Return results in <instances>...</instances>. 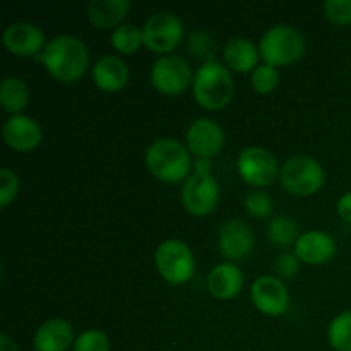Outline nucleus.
<instances>
[{"label": "nucleus", "mask_w": 351, "mask_h": 351, "mask_svg": "<svg viewBox=\"0 0 351 351\" xmlns=\"http://www.w3.org/2000/svg\"><path fill=\"white\" fill-rule=\"evenodd\" d=\"M41 62L57 81L75 82L88 69L89 51L84 41L71 34H62L45 45Z\"/></svg>", "instance_id": "1"}, {"label": "nucleus", "mask_w": 351, "mask_h": 351, "mask_svg": "<svg viewBox=\"0 0 351 351\" xmlns=\"http://www.w3.org/2000/svg\"><path fill=\"white\" fill-rule=\"evenodd\" d=\"M192 88L197 103L206 110L223 108L233 96L232 75L216 60H208L197 69Z\"/></svg>", "instance_id": "2"}, {"label": "nucleus", "mask_w": 351, "mask_h": 351, "mask_svg": "<svg viewBox=\"0 0 351 351\" xmlns=\"http://www.w3.org/2000/svg\"><path fill=\"white\" fill-rule=\"evenodd\" d=\"M147 170L163 182H180L191 171V154L178 141L158 139L146 151Z\"/></svg>", "instance_id": "3"}, {"label": "nucleus", "mask_w": 351, "mask_h": 351, "mask_svg": "<svg viewBox=\"0 0 351 351\" xmlns=\"http://www.w3.org/2000/svg\"><path fill=\"white\" fill-rule=\"evenodd\" d=\"M194 175L187 178L182 192L184 206L191 215L204 216L216 208L219 199V187L211 175L209 158H199L194 163Z\"/></svg>", "instance_id": "4"}, {"label": "nucleus", "mask_w": 351, "mask_h": 351, "mask_svg": "<svg viewBox=\"0 0 351 351\" xmlns=\"http://www.w3.org/2000/svg\"><path fill=\"white\" fill-rule=\"evenodd\" d=\"M261 57L267 65H288L305 53V40L295 27L280 24L264 33L259 47Z\"/></svg>", "instance_id": "5"}, {"label": "nucleus", "mask_w": 351, "mask_h": 351, "mask_svg": "<svg viewBox=\"0 0 351 351\" xmlns=\"http://www.w3.org/2000/svg\"><path fill=\"white\" fill-rule=\"evenodd\" d=\"M280 180L290 194L311 195L324 184V170L314 158L298 154L285 161Z\"/></svg>", "instance_id": "6"}, {"label": "nucleus", "mask_w": 351, "mask_h": 351, "mask_svg": "<svg viewBox=\"0 0 351 351\" xmlns=\"http://www.w3.org/2000/svg\"><path fill=\"white\" fill-rule=\"evenodd\" d=\"M156 267L170 285L187 283L194 274V256L182 240H167L156 250Z\"/></svg>", "instance_id": "7"}, {"label": "nucleus", "mask_w": 351, "mask_h": 351, "mask_svg": "<svg viewBox=\"0 0 351 351\" xmlns=\"http://www.w3.org/2000/svg\"><path fill=\"white\" fill-rule=\"evenodd\" d=\"M184 38V24L175 14L158 12L146 21L143 27V40L149 50L156 53H167Z\"/></svg>", "instance_id": "8"}, {"label": "nucleus", "mask_w": 351, "mask_h": 351, "mask_svg": "<svg viewBox=\"0 0 351 351\" xmlns=\"http://www.w3.org/2000/svg\"><path fill=\"white\" fill-rule=\"evenodd\" d=\"M191 65L178 55H165L151 69V82L165 95H180L191 82Z\"/></svg>", "instance_id": "9"}, {"label": "nucleus", "mask_w": 351, "mask_h": 351, "mask_svg": "<svg viewBox=\"0 0 351 351\" xmlns=\"http://www.w3.org/2000/svg\"><path fill=\"white\" fill-rule=\"evenodd\" d=\"M239 171L247 184L254 187H266L276 178L278 161L266 147H245L239 156Z\"/></svg>", "instance_id": "10"}, {"label": "nucleus", "mask_w": 351, "mask_h": 351, "mask_svg": "<svg viewBox=\"0 0 351 351\" xmlns=\"http://www.w3.org/2000/svg\"><path fill=\"white\" fill-rule=\"evenodd\" d=\"M254 305L257 311L266 315H281L287 312L290 305V295L283 281L274 276H263L254 281L252 290H250Z\"/></svg>", "instance_id": "11"}, {"label": "nucleus", "mask_w": 351, "mask_h": 351, "mask_svg": "<svg viewBox=\"0 0 351 351\" xmlns=\"http://www.w3.org/2000/svg\"><path fill=\"white\" fill-rule=\"evenodd\" d=\"M189 149L199 158H213L221 151L225 134L218 122L211 119H199L189 127Z\"/></svg>", "instance_id": "12"}, {"label": "nucleus", "mask_w": 351, "mask_h": 351, "mask_svg": "<svg viewBox=\"0 0 351 351\" xmlns=\"http://www.w3.org/2000/svg\"><path fill=\"white\" fill-rule=\"evenodd\" d=\"M2 137L9 147L19 153L33 151L41 143V127L36 120L26 115H12L5 120L2 129Z\"/></svg>", "instance_id": "13"}, {"label": "nucleus", "mask_w": 351, "mask_h": 351, "mask_svg": "<svg viewBox=\"0 0 351 351\" xmlns=\"http://www.w3.org/2000/svg\"><path fill=\"white\" fill-rule=\"evenodd\" d=\"M2 43L10 53L17 57H27L41 50L45 45V34L36 24L16 23L10 24L2 34Z\"/></svg>", "instance_id": "14"}, {"label": "nucleus", "mask_w": 351, "mask_h": 351, "mask_svg": "<svg viewBox=\"0 0 351 351\" xmlns=\"http://www.w3.org/2000/svg\"><path fill=\"white\" fill-rule=\"evenodd\" d=\"M219 250L226 259H243L252 252V230L240 219H230L219 230Z\"/></svg>", "instance_id": "15"}, {"label": "nucleus", "mask_w": 351, "mask_h": 351, "mask_svg": "<svg viewBox=\"0 0 351 351\" xmlns=\"http://www.w3.org/2000/svg\"><path fill=\"white\" fill-rule=\"evenodd\" d=\"M336 242L326 232H307L295 243V256L305 264H326L335 257Z\"/></svg>", "instance_id": "16"}, {"label": "nucleus", "mask_w": 351, "mask_h": 351, "mask_svg": "<svg viewBox=\"0 0 351 351\" xmlns=\"http://www.w3.org/2000/svg\"><path fill=\"white\" fill-rule=\"evenodd\" d=\"M72 341V326L64 319H50L34 335V351H67Z\"/></svg>", "instance_id": "17"}, {"label": "nucleus", "mask_w": 351, "mask_h": 351, "mask_svg": "<svg viewBox=\"0 0 351 351\" xmlns=\"http://www.w3.org/2000/svg\"><path fill=\"white\" fill-rule=\"evenodd\" d=\"M242 287L243 274L235 264L223 263L209 273L208 288L211 295H215L219 300H230V298L237 297Z\"/></svg>", "instance_id": "18"}, {"label": "nucleus", "mask_w": 351, "mask_h": 351, "mask_svg": "<svg viewBox=\"0 0 351 351\" xmlns=\"http://www.w3.org/2000/svg\"><path fill=\"white\" fill-rule=\"evenodd\" d=\"M93 79L99 89L119 91L127 84L129 69H127L125 62L120 60L119 57L106 55V57L99 58L93 67Z\"/></svg>", "instance_id": "19"}, {"label": "nucleus", "mask_w": 351, "mask_h": 351, "mask_svg": "<svg viewBox=\"0 0 351 351\" xmlns=\"http://www.w3.org/2000/svg\"><path fill=\"white\" fill-rule=\"evenodd\" d=\"M130 0H91L88 5V17L98 29H110L120 26V21L130 9Z\"/></svg>", "instance_id": "20"}, {"label": "nucleus", "mask_w": 351, "mask_h": 351, "mask_svg": "<svg viewBox=\"0 0 351 351\" xmlns=\"http://www.w3.org/2000/svg\"><path fill=\"white\" fill-rule=\"evenodd\" d=\"M223 55L230 69L237 72H249L257 67L261 53L249 38H233L226 43Z\"/></svg>", "instance_id": "21"}, {"label": "nucleus", "mask_w": 351, "mask_h": 351, "mask_svg": "<svg viewBox=\"0 0 351 351\" xmlns=\"http://www.w3.org/2000/svg\"><path fill=\"white\" fill-rule=\"evenodd\" d=\"M27 101H29V89L23 79L14 75L3 79L0 84V103L5 112L16 115L27 105Z\"/></svg>", "instance_id": "22"}, {"label": "nucleus", "mask_w": 351, "mask_h": 351, "mask_svg": "<svg viewBox=\"0 0 351 351\" xmlns=\"http://www.w3.org/2000/svg\"><path fill=\"white\" fill-rule=\"evenodd\" d=\"M328 338L336 351H351V311L341 312L332 319Z\"/></svg>", "instance_id": "23"}, {"label": "nucleus", "mask_w": 351, "mask_h": 351, "mask_svg": "<svg viewBox=\"0 0 351 351\" xmlns=\"http://www.w3.org/2000/svg\"><path fill=\"white\" fill-rule=\"evenodd\" d=\"M112 45L120 53H134V51L139 50L141 45H144L143 29H139L134 24H120L113 31Z\"/></svg>", "instance_id": "24"}, {"label": "nucleus", "mask_w": 351, "mask_h": 351, "mask_svg": "<svg viewBox=\"0 0 351 351\" xmlns=\"http://www.w3.org/2000/svg\"><path fill=\"white\" fill-rule=\"evenodd\" d=\"M267 237L273 243L276 245H290V243H297L298 237V226L297 223L291 218L287 216H278L273 221L269 223V228H267Z\"/></svg>", "instance_id": "25"}, {"label": "nucleus", "mask_w": 351, "mask_h": 351, "mask_svg": "<svg viewBox=\"0 0 351 351\" xmlns=\"http://www.w3.org/2000/svg\"><path fill=\"white\" fill-rule=\"evenodd\" d=\"M280 82V74L273 65H257L252 71V86L257 93H271Z\"/></svg>", "instance_id": "26"}, {"label": "nucleus", "mask_w": 351, "mask_h": 351, "mask_svg": "<svg viewBox=\"0 0 351 351\" xmlns=\"http://www.w3.org/2000/svg\"><path fill=\"white\" fill-rule=\"evenodd\" d=\"M74 351H110V339L105 332L89 329L75 339Z\"/></svg>", "instance_id": "27"}, {"label": "nucleus", "mask_w": 351, "mask_h": 351, "mask_svg": "<svg viewBox=\"0 0 351 351\" xmlns=\"http://www.w3.org/2000/svg\"><path fill=\"white\" fill-rule=\"evenodd\" d=\"M245 211L256 218H266L273 211V199L266 192L254 191L245 197Z\"/></svg>", "instance_id": "28"}, {"label": "nucleus", "mask_w": 351, "mask_h": 351, "mask_svg": "<svg viewBox=\"0 0 351 351\" xmlns=\"http://www.w3.org/2000/svg\"><path fill=\"white\" fill-rule=\"evenodd\" d=\"M19 192V178L9 168L0 170V206L7 208Z\"/></svg>", "instance_id": "29"}, {"label": "nucleus", "mask_w": 351, "mask_h": 351, "mask_svg": "<svg viewBox=\"0 0 351 351\" xmlns=\"http://www.w3.org/2000/svg\"><path fill=\"white\" fill-rule=\"evenodd\" d=\"M324 12L331 23L348 26L351 24V0H328L324 3Z\"/></svg>", "instance_id": "30"}, {"label": "nucleus", "mask_w": 351, "mask_h": 351, "mask_svg": "<svg viewBox=\"0 0 351 351\" xmlns=\"http://www.w3.org/2000/svg\"><path fill=\"white\" fill-rule=\"evenodd\" d=\"M298 257L293 254H283L278 257L276 264H274V271L280 274L281 278H293L298 271Z\"/></svg>", "instance_id": "31"}, {"label": "nucleus", "mask_w": 351, "mask_h": 351, "mask_svg": "<svg viewBox=\"0 0 351 351\" xmlns=\"http://www.w3.org/2000/svg\"><path fill=\"white\" fill-rule=\"evenodd\" d=\"M191 50L197 53V57H204L206 53H211L213 43L211 38L204 33H194L191 36Z\"/></svg>", "instance_id": "32"}, {"label": "nucleus", "mask_w": 351, "mask_h": 351, "mask_svg": "<svg viewBox=\"0 0 351 351\" xmlns=\"http://www.w3.org/2000/svg\"><path fill=\"white\" fill-rule=\"evenodd\" d=\"M338 215L343 221L351 223V192H346L338 201Z\"/></svg>", "instance_id": "33"}, {"label": "nucleus", "mask_w": 351, "mask_h": 351, "mask_svg": "<svg viewBox=\"0 0 351 351\" xmlns=\"http://www.w3.org/2000/svg\"><path fill=\"white\" fill-rule=\"evenodd\" d=\"M0 351H19V346L7 335L0 336Z\"/></svg>", "instance_id": "34"}]
</instances>
